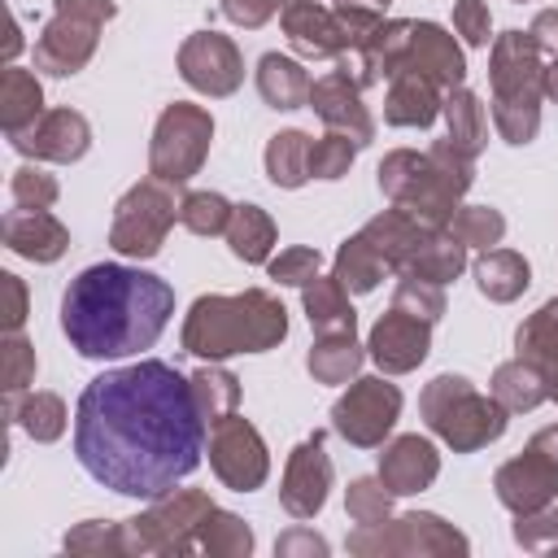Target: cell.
Listing matches in <instances>:
<instances>
[{
	"label": "cell",
	"instance_id": "obj_17",
	"mask_svg": "<svg viewBox=\"0 0 558 558\" xmlns=\"http://www.w3.org/2000/svg\"><path fill=\"white\" fill-rule=\"evenodd\" d=\"M379 475L388 480L392 493H414V488H423V484L436 475V453H432L427 440L405 436V440H397V445L384 453Z\"/></svg>",
	"mask_w": 558,
	"mask_h": 558
},
{
	"label": "cell",
	"instance_id": "obj_30",
	"mask_svg": "<svg viewBox=\"0 0 558 558\" xmlns=\"http://www.w3.org/2000/svg\"><path fill=\"white\" fill-rule=\"evenodd\" d=\"M179 214H183V222H187L196 235L222 231V227H227V218H231L227 201H222V196H214V192H196V196H187Z\"/></svg>",
	"mask_w": 558,
	"mask_h": 558
},
{
	"label": "cell",
	"instance_id": "obj_5",
	"mask_svg": "<svg viewBox=\"0 0 558 558\" xmlns=\"http://www.w3.org/2000/svg\"><path fill=\"white\" fill-rule=\"evenodd\" d=\"M423 414H427V423H432L453 449H475V445L501 436V427H506V414H501L493 401L475 397V392L466 388V379H458V375H440V379L423 392Z\"/></svg>",
	"mask_w": 558,
	"mask_h": 558
},
{
	"label": "cell",
	"instance_id": "obj_12",
	"mask_svg": "<svg viewBox=\"0 0 558 558\" xmlns=\"http://www.w3.org/2000/svg\"><path fill=\"white\" fill-rule=\"evenodd\" d=\"M554 480H558V462L532 445L519 462H510L497 475V488H501V501H510L514 510H532L554 493Z\"/></svg>",
	"mask_w": 558,
	"mask_h": 558
},
{
	"label": "cell",
	"instance_id": "obj_1",
	"mask_svg": "<svg viewBox=\"0 0 558 558\" xmlns=\"http://www.w3.org/2000/svg\"><path fill=\"white\" fill-rule=\"evenodd\" d=\"M74 453L96 484L122 497L157 501L174 493L205 453L196 384L153 357L96 375L78 397Z\"/></svg>",
	"mask_w": 558,
	"mask_h": 558
},
{
	"label": "cell",
	"instance_id": "obj_18",
	"mask_svg": "<svg viewBox=\"0 0 558 558\" xmlns=\"http://www.w3.org/2000/svg\"><path fill=\"white\" fill-rule=\"evenodd\" d=\"M257 87L262 96L275 105V109H296L305 96H310V78L301 65H292L288 57H262V70H257Z\"/></svg>",
	"mask_w": 558,
	"mask_h": 558
},
{
	"label": "cell",
	"instance_id": "obj_34",
	"mask_svg": "<svg viewBox=\"0 0 558 558\" xmlns=\"http://www.w3.org/2000/svg\"><path fill=\"white\" fill-rule=\"evenodd\" d=\"M405 305H414V318H418V310H423V318L432 323V318L440 314V305H445V301H440V292H436V288H427L418 275H410V279L401 283V292H397V310H405Z\"/></svg>",
	"mask_w": 558,
	"mask_h": 558
},
{
	"label": "cell",
	"instance_id": "obj_27",
	"mask_svg": "<svg viewBox=\"0 0 558 558\" xmlns=\"http://www.w3.org/2000/svg\"><path fill=\"white\" fill-rule=\"evenodd\" d=\"M545 392H549L545 379H541L532 366H523V362H510V366L497 371V397H501L510 410H532Z\"/></svg>",
	"mask_w": 558,
	"mask_h": 558
},
{
	"label": "cell",
	"instance_id": "obj_26",
	"mask_svg": "<svg viewBox=\"0 0 558 558\" xmlns=\"http://www.w3.org/2000/svg\"><path fill=\"white\" fill-rule=\"evenodd\" d=\"M379 253L357 235V240H349L344 248H340V262H336V283L340 288H353V292H366V288H375V279H379Z\"/></svg>",
	"mask_w": 558,
	"mask_h": 558
},
{
	"label": "cell",
	"instance_id": "obj_35",
	"mask_svg": "<svg viewBox=\"0 0 558 558\" xmlns=\"http://www.w3.org/2000/svg\"><path fill=\"white\" fill-rule=\"evenodd\" d=\"M192 384H196V397H201L205 414H214V401L235 405V379H231V375H222V371H201Z\"/></svg>",
	"mask_w": 558,
	"mask_h": 558
},
{
	"label": "cell",
	"instance_id": "obj_28",
	"mask_svg": "<svg viewBox=\"0 0 558 558\" xmlns=\"http://www.w3.org/2000/svg\"><path fill=\"white\" fill-rule=\"evenodd\" d=\"M519 353L545 357V362L558 357V301H549V305L519 331Z\"/></svg>",
	"mask_w": 558,
	"mask_h": 558
},
{
	"label": "cell",
	"instance_id": "obj_10",
	"mask_svg": "<svg viewBox=\"0 0 558 558\" xmlns=\"http://www.w3.org/2000/svg\"><path fill=\"white\" fill-rule=\"evenodd\" d=\"M183 78L201 92L227 96L240 83V57L222 35H196L183 44Z\"/></svg>",
	"mask_w": 558,
	"mask_h": 558
},
{
	"label": "cell",
	"instance_id": "obj_39",
	"mask_svg": "<svg viewBox=\"0 0 558 558\" xmlns=\"http://www.w3.org/2000/svg\"><path fill=\"white\" fill-rule=\"evenodd\" d=\"M549 392H554V397H558V371H554V379H549Z\"/></svg>",
	"mask_w": 558,
	"mask_h": 558
},
{
	"label": "cell",
	"instance_id": "obj_6",
	"mask_svg": "<svg viewBox=\"0 0 558 558\" xmlns=\"http://www.w3.org/2000/svg\"><path fill=\"white\" fill-rule=\"evenodd\" d=\"M209 118L201 109H187V105H174L161 126H157V144H153V170L161 179H187L201 157H205V144H209Z\"/></svg>",
	"mask_w": 558,
	"mask_h": 558
},
{
	"label": "cell",
	"instance_id": "obj_15",
	"mask_svg": "<svg viewBox=\"0 0 558 558\" xmlns=\"http://www.w3.org/2000/svg\"><path fill=\"white\" fill-rule=\"evenodd\" d=\"M283 26H288L292 48H301L305 57H331V52H340V48L349 44V31L336 26V22H331L323 9H314L310 0L292 4V9L283 13Z\"/></svg>",
	"mask_w": 558,
	"mask_h": 558
},
{
	"label": "cell",
	"instance_id": "obj_2",
	"mask_svg": "<svg viewBox=\"0 0 558 558\" xmlns=\"http://www.w3.org/2000/svg\"><path fill=\"white\" fill-rule=\"evenodd\" d=\"M170 314L174 288L122 262L87 266L61 296V327L83 357H126L153 349Z\"/></svg>",
	"mask_w": 558,
	"mask_h": 558
},
{
	"label": "cell",
	"instance_id": "obj_29",
	"mask_svg": "<svg viewBox=\"0 0 558 558\" xmlns=\"http://www.w3.org/2000/svg\"><path fill=\"white\" fill-rule=\"evenodd\" d=\"M357 366V349H353V336H336V340H323L314 353H310V371L318 379H344L349 371Z\"/></svg>",
	"mask_w": 558,
	"mask_h": 558
},
{
	"label": "cell",
	"instance_id": "obj_9",
	"mask_svg": "<svg viewBox=\"0 0 558 558\" xmlns=\"http://www.w3.org/2000/svg\"><path fill=\"white\" fill-rule=\"evenodd\" d=\"M157 201H161V187H157V183H144V187H135V192L122 201V209H118V227H113V244H118L122 253L153 257V253L161 248V235H166L174 209L161 205L157 214H148Z\"/></svg>",
	"mask_w": 558,
	"mask_h": 558
},
{
	"label": "cell",
	"instance_id": "obj_16",
	"mask_svg": "<svg viewBox=\"0 0 558 558\" xmlns=\"http://www.w3.org/2000/svg\"><path fill=\"white\" fill-rule=\"evenodd\" d=\"M310 105H314V109H318L336 131H349V126H353L357 144H362V140H371V118H366V109L357 105V92L349 87V78H344V74L314 83V87H310Z\"/></svg>",
	"mask_w": 558,
	"mask_h": 558
},
{
	"label": "cell",
	"instance_id": "obj_31",
	"mask_svg": "<svg viewBox=\"0 0 558 558\" xmlns=\"http://www.w3.org/2000/svg\"><path fill=\"white\" fill-rule=\"evenodd\" d=\"M349 161H353V148H349V140H340V135H327L323 144L310 148V174H318V179H336Z\"/></svg>",
	"mask_w": 558,
	"mask_h": 558
},
{
	"label": "cell",
	"instance_id": "obj_21",
	"mask_svg": "<svg viewBox=\"0 0 558 558\" xmlns=\"http://www.w3.org/2000/svg\"><path fill=\"white\" fill-rule=\"evenodd\" d=\"M266 170H270L275 183L296 187V183L310 174V140H305L301 131L275 135V144H270V153H266Z\"/></svg>",
	"mask_w": 558,
	"mask_h": 558
},
{
	"label": "cell",
	"instance_id": "obj_7",
	"mask_svg": "<svg viewBox=\"0 0 558 558\" xmlns=\"http://www.w3.org/2000/svg\"><path fill=\"white\" fill-rule=\"evenodd\" d=\"M401 410V392L384 379H357L340 401H336V432L349 436L353 445H375L392 427Z\"/></svg>",
	"mask_w": 558,
	"mask_h": 558
},
{
	"label": "cell",
	"instance_id": "obj_37",
	"mask_svg": "<svg viewBox=\"0 0 558 558\" xmlns=\"http://www.w3.org/2000/svg\"><path fill=\"white\" fill-rule=\"evenodd\" d=\"M275 4H279V0H222L227 17H235V22H244V26L266 22V17L275 13Z\"/></svg>",
	"mask_w": 558,
	"mask_h": 558
},
{
	"label": "cell",
	"instance_id": "obj_3",
	"mask_svg": "<svg viewBox=\"0 0 558 558\" xmlns=\"http://www.w3.org/2000/svg\"><path fill=\"white\" fill-rule=\"evenodd\" d=\"M288 318L283 305L266 292L244 296H201L192 305V318L183 327V344L201 357H227V353H257L283 340Z\"/></svg>",
	"mask_w": 558,
	"mask_h": 558
},
{
	"label": "cell",
	"instance_id": "obj_23",
	"mask_svg": "<svg viewBox=\"0 0 558 558\" xmlns=\"http://www.w3.org/2000/svg\"><path fill=\"white\" fill-rule=\"evenodd\" d=\"M414 275L427 279V283H445L462 270V240H449V235H436V240H423L418 253L410 257Z\"/></svg>",
	"mask_w": 558,
	"mask_h": 558
},
{
	"label": "cell",
	"instance_id": "obj_33",
	"mask_svg": "<svg viewBox=\"0 0 558 558\" xmlns=\"http://www.w3.org/2000/svg\"><path fill=\"white\" fill-rule=\"evenodd\" d=\"M314 270H318V253L314 248H292L279 262H270V275L283 279V283H310Z\"/></svg>",
	"mask_w": 558,
	"mask_h": 558
},
{
	"label": "cell",
	"instance_id": "obj_36",
	"mask_svg": "<svg viewBox=\"0 0 558 558\" xmlns=\"http://www.w3.org/2000/svg\"><path fill=\"white\" fill-rule=\"evenodd\" d=\"M453 22H458V31L466 35V44H484V39H488V13H484L480 0H458Z\"/></svg>",
	"mask_w": 558,
	"mask_h": 558
},
{
	"label": "cell",
	"instance_id": "obj_24",
	"mask_svg": "<svg viewBox=\"0 0 558 558\" xmlns=\"http://www.w3.org/2000/svg\"><path fill=\"white\" fill-rule=\"evenodd\" d=\"M305 310H310V323L318 331H344V336H353V310L340 301V288H331L327 279H314L305 288Z\"/></svg>",
	"mask_w": 558,
	"mask_h": 558
},
{
	"label": "cell",
	"instance_id": "obj_8",
	"mask_svg": "<svg viewBox=\"0 0 558 558\" xmlns=\"http://www.w3.org/2000/svg\"><path fill=\"white\" fill-rule=\"evenodd\" d=\"M214 466L240 493L262 484V475H266V449H262L257 432L244 418H235V414L231 418H218V432H214Z\"/></svg>",
	"mask_w": 558,
	"mask_h": 558
},
{
	"label": "cell",
	"instance_id": "obj_11",
	"mask_svg": "<svg viewBox=\"0 0 558 558\" xmlns=\"http://www.w3.org/2000/svg\"><path fill=\"white\" fill-rule=\"evenodd\" d=\"M371 353L379 366L388 371H410L423 362L427 353V323H418L414 314L405 310H392L379 318V327L371 331Z\"/></svg>",
	"mask_w": 558,
	"mask_h": 558
},
{
	"label": "cell",
	"instance_id": "obj_4",
	"mask_svg": "<svg viewBox=\"0 0 558 558\" xmlns=\"http://www.w3.org/2000/svg\"><path fill=\"white\" fill-rule=\"evenodd\" d=\"M493 83H497V126L506 131L510 144H527L536 131V92H541V65L536 48L510 31L497 44L493 57Z\"/></svg>",
	"mask_w": 558,
	"mask_h": 558
},
{
	"label": "cell",
	"instance_id": "obj_13",
	"mask_svg": "<svg viewBox=\"0 0 558 558\" xmlns=\"http://www.w3.org/2000/svg\"><path fill=\"white\" fill-rule=\"evenodd\" d=\"M401 70H414V74H423L432 83H458L462 78V57H458V48L449 44L445 31L410 26V39H405V52H401Z\"/></svg>",
	"mask_w": 558,
	"mask_h": 558
},
{
	"label": "cell",
	"instance_id": "obj_19",
	"mask_svg": "<svg viewBox=\"0 0 558 558\" xmlns=\"http://www.w3.org/2000/svg\"><path fill=\"white\" fill-rule=\"evenodd\" d=\"M388 118L392 122H405V126H427L436 118V92H432V78L414 74V70H401L397 87H392V100H388Z\"/></svg>",
	"mask_w": 558,
	"mask_h": 558
},
{
	"label": "cell",
	"instance_id": "obj_20",
	"mask_svg": "<svg viewBox=\"0 0 558 558\" xmlns=\"http://www.w3.org/2000/svg\"><path fill=\"white\" fill-rule=\"evenodd\" d=\"M475 275H480V288L493 301H510V296H519L527 288V262L519 253H488L475 266Z\"/></svg>",
	"mask_w": 558,
	"mask_h": 558
},
{
	"label": "cell",
	"instance_id": "obj_14",
	"mask_svg": "<svg viewBox=\"0 0 558 558\" xmlns=\"http://www.w3.org/2000/svg\"><path fill=\"white\" fill-rule=\"evenodd\" d=\"M327 475H331V466H327V458H323V440L314 436V440H305V445L296 449V458H292V466H288V493H283L288 510H292V514H314V510L323 506Z\"/></svg>",
	"mask_w": 558,
	"mask_h": 558
},
{
	"label": "cell",
	"instance_id": "obj_38",
	"mask_svg": "<svg viewBox=\"0 0 558 558\" xmlns=\"http://www.w3.org/2000/svg\"><path fill=\"white\" fill-rule=\"evenodd\" d=\"M549 92H554V96H558V65H554V70H549Z\"/></svg>",
	"mask_w": 558,
	"mask_h": 558
},
{
	"label": "cell",
	"instance_id": "obj_22",
	"mask_svg": "<svg viewBox=\"0 0 558 558\" xmlns=\"http://www.w3.org/2000/svg\"><path fill=\"white\" fill-rule=\"evenodd\" d=\"M270 240H275L270 218L257 205H240L235 218H231V253L244 257V262H262L270 253Z\"/></svg>",
	"mask_w": 558,
	"mask_h": 558
},
{
	"label": "cell",
	"instance_id": "obj_32",
	"mask_svg": "<svg viewBox=\"0 0 558 558\" xmlns=\"http://www.w3.org/2000/svg\"><path fill=\"white\" fill-rule=\"evenodd\" d=\"M453 231H458L462 244H493L501 235V218L493 209H462Z\"/></svg>",
	"mask_w": 558,
	"mask_h": 558
},
{
	"label": "cell",
	"instance_id": "obj_25",
	"mask_svg": "<svg viewBox=\"0 0 558 558\" xmlns=\"http://www.w3.org/2000/svg\"><path fill=\"white\" fill-rule=\"evenodd\" d=\"M445 113H449L453 148H458L462 157H471V153L484 144V113H480V100H475L471 92H453L449 105H445Z\"/></svg>",
	"mask_w": 558,
	"mask_h": 558
}]
</instances>
